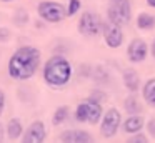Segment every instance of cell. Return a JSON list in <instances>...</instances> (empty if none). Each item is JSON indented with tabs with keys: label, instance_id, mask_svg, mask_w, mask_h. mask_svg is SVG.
Masks as SVG:
<instances>
[{
	"label": "cell",
	"instance_id": "obj_1",
	"mask_svg": "<svg viewBox=\"0 0 155 143\" xmlns=\"http://www.w3.org/2000/svg\"><path fill=\"white\" fill-rule=\"evenodd\" d=\"M40 67V50L32 45H24L14 52L8 60V75L14 80H28Z\"/></svg>",
	"mask_w": 155,
	"mask_h": 143
},
{
	"label": "cell",
	"instance_id": "obj_2",
	"mask_svg": "<svg viewBox=\"0 0 155 143\" xmlns=\"http://www.w3.org/2000/svg\"><path fill=\"white\" fill-rule=\"evenodd\" d=\"M72 78V65L65 57L54 55L47 60L44 67V80L47 85L60 88L65 86Z\"/></svg>",
	"mask_w": 155,
	"mask_h": 143
},
{
	"label": "cell",
	"instance_id": "obj_3",
	"mask_svg": "<svg viewBox=\"0 0 155 143\" xmlns=\"http://www.w3.org/2000/svg\"><path fill=\"white\" fill-rule=\"evenodd\" d=\"M102 115H104V110H102V103L97 98L90 96V98L84 100L77 105L75 108V120L80 123H90L95 125L97 122H100Z\"/></svg>",
	"mask_w": 155,
	"mask_h": 143
},
{
	"label": "cell",
	"instance_id": "obj_4",
	"mask_svg": "<svg viewBox=\"0 0 155 143\" xmlns=\"http://www.w3.org/2000/svg\"><path fill=\"white\" fill-rule=\"evenodd\" d=\"M37 12L40 18H44L48 23H58L67 17V8L62 3L54 2V0H44L38 3Z\"/></svg>",
	"mask_w": 155,
	"mask_h": 143
},
{
	"label": "cell",
	"instance_id": "obj_5",
	"mask_svg": "<svg viewBox=\"0 0 155 143\" xmlns=\"http://www.w3.org/2000/svg\"><path fill=\"white\" fill-rule=\"evenodd\" d=\"M132 18V5L130 0H112L108 7V22L117 25H125Z\"/></svg>",
	"mask_w": 155,
	"mask_h": 143
},
{
	"label": "cell",
	"instance_id": "obj_6",
	"mask_svg": "<svg viewBox=\"0 0 155 143\" xmlns=\"http://www.w3.org/2000/svg\"><path fill=\"white\" fill-rule=\"evenodd\" d=\"M104 30L100 17L94 12H84L78 20V32L85 37H95Z\"/></svg>",
	"mask_w": 155,
	"mask_h": 143
},
{
	"label": "cell",
	"instance_id": "obj_7",
	"mask_svg": "<svg viewBox=\"0 0 155 143\" xmlns=\"http://www.w3.org/2000/svg\"><path fill=\"white\" fill-rule=\"evenodd\" d=\"M122 125V115L117 108H108L105 112L104 118L100 123V135L104 138H112L117 135L118 128Z\"/></svg>",
	"mask_w": 155,
	"mask_h": 143
},
{
	"label": "cell",
	"instance_id": "obj_8",
	"mask_svg": "<svg viewBox=\"0 0 155 143\" xmlns=\"http://www.w3.org/2000/svg\"><path fill=\"white\" fill-rule=\"evenodd\" d=\"M102 33H104L107 47H110V48H118L124 43V30H122V25L108 22L107 25H104Z\"/></svg>",
	"mask_w": 155,
	"mask_h": 143
},
{
	"label": "cell",
	"instance_id": "obj_9",
	"mask_svg": "<svg viewBox=\"0 0 155 143\" xmlns=\"http://www.w3.org/2000/svg\"><path fill=\"white\" fill-rule=\"evenodd\" d=\"M47 136V130H45L44 122L37 120V122L30 123L28 128L22 135V141L24 143H42Z\"/></svg>",
	"mask_w": 155,
	"mask_h": 143
},
{
	"label": "cell",
	"instance_id": "obj_10",
	"mask_svg": "<svg viewBox=\"0 0 155 143\" xmlns=\"http://www.w3.org/2000/svg\"><path fill=\"white\" fill-rule=\"evenodd\" d=\"M147 53H148V45L143 42L142 38H135L128 43V48H127V57L132 63H140L147 58Z\"/></svg>",
	"mask_w": 155,
	"mask_h": 143
},
{
	"label": "cell",
	"instance_id": "obj_11",
	"mask_svg": "<svg viewBox=\"0 0 155 143\" xmlns=\"http://www.w3.org/2000/svg\"><path fill=\"white\" fill-rule=\"evenodd\" d=\"M58 140L65 143H87L92 141V136L88 132H84V130H67V132L60 133Z\"/></svg>",
	"mask_w": 155,
	"mask_h": 143
},
{
	"label": "cell",
	"instance_id": "obj_12",
	"mask_svg": "<svg viewBox=\"0 0 155 143\" xmlns=\"http://www.w3.org/2000/svg\"><path fill=\"white\" fill-rule=\"evenodd\" d=\"M125 133H137L143 128V118L140 115H130L127 120H124V125H122Z\"/></svg>",
	"mask_w": 155,
	"mask_h": 143
},
{
	"label": "cell",
	"instance_id": "obj_13",
	"mask_svg": "<svg viewBox=\"0 0 155 143\" xmlns=\"http://www.w3.org/2000/svg\"><path fill=\"white\" fill-rule=\"evenodd\" d=\"M24 133V128H22V123L18 118H10L7 123V138L8 140H18Z\"/></svg>",
	"mask_w": 155,
	"mask_h": 143
},
{
	"label": "cell",
	"instance_id": "obj_14",
	"mask_svg": "<svg viewBox=\"0 0 155 143\" xmlns=\"http://www.w3.org/2000/svg\"><path fill=\"white\" fill-rule=\"evenodd\" d=\"M124 85L127 86L128 92H137L138 90V85H140V78H138V73L135 70H127L124 73Z\"/></svg>",
	"mask_w": 155,
	"mask_h": 143
},
{
	"label": "cell",
	"instance_id": "obj_15",
	"mask_svg": "<svg viewBox=\"0 0 155 143\" xmlns=\"http://www.w3.org/2000/svg\"><path fill=\"white\" fill-rule=\"evenodd\" d=\"M142 93H143V100H145V102H147L150 106H153V108H155V78H148L147 82H145Z\"/></svg>",
	"mask_w": 155,
	"mask_h": 143
},
{
	"label": "cell",
	"instance_id": "obj_16",
	"mask_svg": "<svg viewBox=\"0 0 155 143\" xmlns=\"http://www.w3.org/2000/svg\"><path fill=\"white\" fill-rule=\"evenodd\" d=\"M137 27L140 30H152L155 27V17L150 13H140L137 17Z\"/></svg>",
	"mask_w": 155,
	"mask_h": 143
},
{
	"label": "cell",
	"instance_id": "obj_17",
	"mask_svg": "<svg viewBox=\"0 0 155 143\" xmlns=\"http://www.w3.org/2000/svg\"><path fill=\"white\" fill-rule=\"evenodd\" d=\"M125 110H127L130 115H137V113L142 110V106H140V103H138V100H137L135 95H130L127 100H125Z\"/></svg>",
	"mask_w": 155,
	"mask_h": 143
},
{
	"label": "cell",
	"instance_id": "obj_18",
	"mask_svg": "<svg viewBox=\"0 0 155 143\" xmlns=\"http://www.w3.org/2000/svg\"><path fill=\"white\" fill-rule=\"evenodd\" d=\"M68 118V106H58L57 110H55L54 113V118H52V123L54 125H60V123H64L65 120Z\"/></svg>",
	"mask_w": 155,
	"mask_h": 143
},
{
	"label": "cell",
	"instance_id": "obj_19",
	"mask_svg": "<svg viewBox=\"0 0 155 143\" xmlns=\"http://www.w3.org/2000/svg\"><path fill=\"white\" fill-rule=\"evenodd\" d=\"M82 3L80 0H68V5H67V17H72L80 10Z\"/></svg>",
	"mask_w": 155,
	"mask_h": 143
},
{
	"label": "cell",
	"instance_id": "obj_20",
	"mask_svg": "<svg viewBox=\"0 0 155 143\" xmlns=\"http://www.w3.org/2000/svg\"><path fill=\"white\" fill-rule=\"evenodd\" d=\"M8 37H10V32H8V28L2 27V28H0V42H7Z\"/></svg>",
	"mask_w": 155,
	"mask_h": 143
},
{
	"label": "cell",
	"instance_id": "obj_21",
	"mask_svg": "<svg viewBox=\"0 0 155 143\" xmlns=\"http://www.w3.org/2000/svg\"><path fill=\"white\" fill-rule=\"evenodd\" d=\"M4 108H5V93H4V90L0 88V116L4 113Z\"/></svg>",
	"mask_w": 155,
	"mask_h": 143
},
{
	"label": "cell",
	"instance_id": "obj_22",
	"mask_svg": "<svg viewBox=\"0 0 155 143\" xmlns=\"http://www.w3.org/2000/svg\"><path fill=\"white\" fill-rule=\"evenodd\" d=\"M128 141H130V143H137V141H138V143H147L148 140L145 138V136H142V135H137V136H132Z\"/></svg>",
	"mask_w": 155,
	"mask_h": 143
},
{
	"label": "cell",
	"instance_id": "obj_23",
	"mask_svg": "<svg viewBox=\"0 0 155 143\" xmlns=\"http://www.w3.org/2000/svg\"><path fill=\"white\" fill-rule=\"evenodd\" d=\"M147 126H148V133H150L152 136H155V120H150Z\"/></svg>",
	"mask_w": 155,
	"mask_h": 143
},
{
	"label": "cell",
	"instance_id": "obj_24",
	"mask_svg": "<svg viewBox=\"0 0 155 143\" xmlns=\"http://www.w3.org/2000/svg\"><path fill=\"white\" fill-rule=\"evenodd\" d=\"M4 135H5V132H4V125H2V123H0V141H4Z\"/></svg>",
	"mask_w": 155,
	"mask_h": 143
},
{
	"label": "cell",
	"instance_id": "obj_25",
	"mask_svg": "<svg viewBox=\"0 0 155 143\" xmlns=\"http://www.w3.org/2000/svg\"><path fill=\"white\" fill-rule=\"evenodd\" d=\"M147 3H148L150 7H153V8H155V0H147Z\"/></svg>",
	"mask_w": 155,
	"mask_h": 143
},
{
	"label": "cell",
	"instance_id": "obj_26",
	"mask_svg": "<svg viewBox=\"0 0 155 143\" xmlns=\"http://www.w3.org/2000/svg\"><path fill=\"white\" fill-rule=\"evenodd\" d=\"M152 55H153V58H155V40H153V45H152Z\"/></svg>",
	"mask_w": 155,
	"mask_h": 143
},
{
	"label": "cell",
	"instance_id": "obj_27",
	"mask_svg": "<svg viewBox=\"0 0 155 143\" xmlns=\"http://www.w3.org/2000/svg\"><path fill=\"white\" fill-rule=\"evenodd\" d=\"M0 2H12V0H0Z\"/></svg>",
	"mask_w": 155,
	"mask_h": 143
}]
</instances>
